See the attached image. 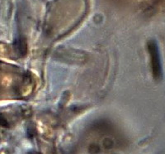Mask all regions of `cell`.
<instances>
[{
	"label": "cell",
	"mask_w": 165,
	"mask_h": 154,
	"mask_svg": "<svg viewBox=\"0 0 165 154\" xmlns=\"http://www.w3.org/2000/svg\"><path fill=\"white\" fill-rule=\"evenodd\" d=\"M149 49L150 52L152 59V67H153V71L154 77H161V65H160V59H159V55H158V49L157 46L154 42L149 43Z\"/></svg>",
	"instance_id": "1"
}]
</instances>
